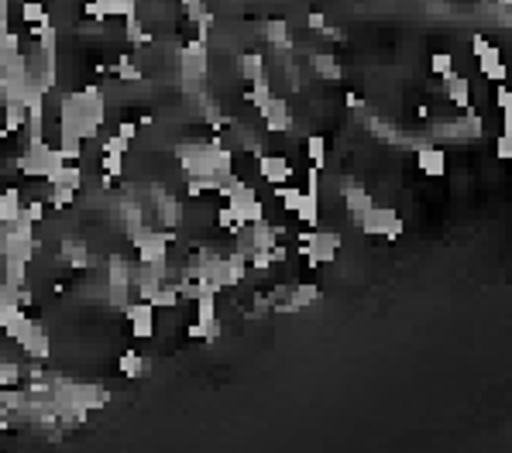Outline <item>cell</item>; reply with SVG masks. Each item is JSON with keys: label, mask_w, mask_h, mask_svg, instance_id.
I'll return each mask as SVG.
<instances>
[{"label": "cell", "mask_w": 512, "mask_h": 453, "mask_svg": "<svg viewBox=\"0 0 512 453\" xmlns=\"http://www.w3.org/2000/svg\"><path fill=\"white\" fill-rule=\"evenodd\" d=\"M355 227H361V234H368V237H385V240L402 237V220H399V213H395L392 206H372Z\"/></svg>", "instance_id": "6da1fadb"}, {"label": "cell", "mask_w": 512, "mask_h": 453, "mask_svg": "<svg viewBox=\"0 0 512 453\" xmlns=\"http://www.w3.org/2000/svg\"><path fill=\"white\" fill-rule=\"evenodd\" d=\"M131 240H135V247H138V265H162L165 255H169L172 234H169V230H148V227H141Z\"/></svg>", "instance_id": "7a4b0ae2"}, {"label": "cell", "mask_w": 512, "mask_h": 453, "mask_svg": "<svg viewBox=\"0 0 512 453\" xmlns=\"http://www.w3.org/2000/svg\"><path fill=\"white\" fill-rule=\"evenodd\" d=\"M337 251H340V234L337 230H313L310 244H299V255L306 257L310 268H320V265L334 261Z\"/></svg>", "instance_id": "3957f363"}, {"label": "cell", "mask_w": 512, "mask_h": 453, "mask_svg": "<svg viewBox=\"0 0 512 453\" xmlns=\"http://www.w3.org/2000/svg\"><path fill=\"white\" fill-rule=\"evenodd\" d=\"M207 65H210V55H207V41H189L182 52H179V73L186 82H199L207 76Z\"/></svg>", "instance_id": "277c9868"}, {"label": "cell", "mask_w": 512, "mask_h": 453, "mask_svg": "<svg viewBox=\"0 0 512 453\" xmlns=\"http://www.w3.org/2000/svg\"><path fill=\"white\" fill-rule=\"evenodd\" d=\"M124 313H127V319H131V334L138 336V340H148V336L155 334V306H152L148 299L127 302Z\"/></svg>", "instance_id": "5b68a950"}, {"label": "cell", "mask_w": 512, "mask_h": 453, "mask_svg": "<svg viewBox=\"0 0 512 453\" xmlns=\"http://www.w3.org/2000/svg\"><path fill=\"white\" fill-rule=\"evenodd\" d=\"M0 330L11 336V340H21V336L31 330L28 309H24V306H18V302H0Z\"/></svg>", "instance_id": "8992f818"}, {"label": "cell", "mask_w": 512, "mask_h": 453, "mask_svg": "<svg viewBox=\"0 0 512 453\" xmlns=\"http://www.w3.org/2000/svg\"><path fill=\"white\" fill-rule=\"evenodd\" d=\"M258 114H261L265 127H268L272 134H286V131L293 127V114H289V103H286L282 97H272L268 103H265V107H261V110H258Z\"/></svg>", "instance_id": "52a82bcc"}, {"label": "cell", "mask_w": 512, "mask_h": 453, "mask_svg": "<svg viewBox=\"0 0 512 453\" xmlns=\"http://www.w3.org/2000/svg\"><path fill=\"white\" fill-rule=\"evenodd\" d=\"M258 176L265 178L268 186H282V182L293 178V165H289V158L282 155H258Z\"/></svg>", "instance_id": "ba28073f"}, {"label": "cell", "mask_w": 512, "mask_h": 453, "mask_svg": "<svg viewBox=\"0 0 512 453\" xmlns=\"http://www.w3.org/2000/svg\"><path fill=\"white\" fill-rule=\"evenodd\" d=\"M416 165H419L423 176L440 178L447 172V155H444V148H437V144H423V148H416Z\"/></svg>", "instance_id": "9c48e42d"}, {"label": "cell", "mask_w": 512, "mask_h": 453, "mask_svg": "<svg viewBox=\"0 0 512 453\" xmlns=\"http://www.w3.org/2000/svg\"><path fill=\"white\" fill-rule=\"evenodd\" d=\"M372 206H375L372 193H368L365 186H344V210H348V217L355 220V223L365 217Z\"/></svg>", "instance_id": "30bf717a"}, {"label": "cell", "mask_w": 512, "mask_h": 453, "mask_svg": "<svg viewBox=\"0 0 512 453\" xmlns=\"http://www.w3.org/2000/svg\"><path fill=\"white\" fill-rule=\"evenodd\" d=\"M478 69H481V76L489 79V82H506V62H502V52L495 48V45H489L481 55H478Z\"/></svg>", "instance_id": "8fae6325"}, {"label": "cell", "mask_w": 512, "mask_h": 453, "mask_svg": "<svg viewBox=\"0 0 512 453\" xmlns=\"http://www.w3.org/2000/svg\"><path fill=\"white\" fill-rule=\"evenodd\" d=\"M21 347H24V354L31 357V361H45L48 357V351H52V343H48V334L41 330L38 323H31V330L18 340Z\"/></svg>", "instance_id": "7c38bea8"}, {"label": "cell", "mask_w": 512, "mask_h": 453, "mask_svg": "<svg viewBox=\"0 0 512 453\" xmlns=\"http://www.w3.org/2000/svg\"><path fill=\"white\" fill-rule=\"evenodd\" d=\"M444 93H447V100H451L454 107H461V110L471 107V82L464 76H457V73L444 76Z\"/></svg>", "instance_id": "4fadbf2b"}, {"label": "cell", "mask_w": 512, "mask_h": 453, "mask_svg": "<svg viewBox=\"0 0 512 453\" xmlns=\"http://www.w3.org/2000/svg\"><path fill=\"white\" fill-rule=\"evenodd\" d=\"M296 217L303 220V227H320V189H316V186H306Z\"/></svg>", "instance_id": "5bb4252c"}, {"label": "cell", "mask_w": 512, "mask_h": 453, "mask_svg": "<svg viewBox=\"0 0 512 453\" xmlns=\"http://www.w3.org/2000/svg\"><path fill=\"white\" fill-rule=\"evenodd\" d=\"M48 186H62V189H83V169L79 165H59L52 176H48Z\"/></svg>", "instance_id": "9a60e30c"}, {"label": "cell", "mask_w": 512, "mask_h": 453, "mask_svg": "<svg viewBox=\"0 0 512 453\" xmlns=\"http://www.w3.org/2000/svg\"><path fill=\"white\" fill-rule=\"evenodd\" d=\"M310 62H313L316 76L327 79V82H340V76H344V69H340V65H337V59H334V55H327V52H313V55H310Z\"/></svg>", "instance_id": "2e32d148"}, {"label": "cell", "mask_w": 512, "mask_h": 453, "mask_svg": "<svg viewBox=\"0 0 512 453\" xmlns=\"http://www.w3.org/2000/svg\"><path fill=\"white\" fill-rule=\"evenodd\" d=\"M62 257L69 261V268H86L90 265V251H86V240H62Z\"/></svg>", "instance_id": "e0dca14e"}, {"label": "cell", "mask_w": 512, "mask_h": 453, "mask_svg": "<svg viewBox=\"0 0 512 453\" xmlns=\"http://www.w3.org/2000/svg\"><path fill=\"white\" fill-rule=\"evenodd\" d=\"M241 76L248 79V82H265V59H261V52H244L241 55Z\"/></svg>", "instance_id": "ac0fdd59"}, {"label": "cell", "mask_w": 512, "mask_h": 453, "mask_svg": "<svg viewBox=\"0 0 512 453\" xmlns=\"http://www.w3.org/2000/svg\"><path fill=\"white\" fill-rule=\"evenodd\" d=\"M24 203H21V193L18 189H4L0 193V223H11V220L21 217Z\"/></svg>", "instance_id": "d6986e66"}, {"label": "cell", "mask_w": 512, "mask_h": 453, "mask_svg": "<svg viewBox=\"0 0 512 453\" xmlns=\"http://www.w3.org/2000/svg\"><path fill=\"white\" fill-rule=\"evenodd\" d=\"M28 124V110L21 103H4V134H14Z\"/></svg>", "instance_id": "ffe728a7"}, {"label": "cell", "mask_w": 512, "mask_h": 453, "mask_svg": "<svg viewBox=\"0 0 512 453\" xmlns=\"http://www.w3.org/2000/svg\"><path fill=\"white\" fill-rule=\"evenodd\" d=\"M145 368H148V364H145V357H141L138 351H124V354H120V375L124 378L135 381V378L145 375Z\"/></svg>", "instance_id": "44dd1931"}, {"label": "cell", "mask_w": 512, "mask_h": 453, "mask_svg": "<svg viewBox=\"0 0 512 453\" xmlns=\"http://www.w3.org/2000/svg\"><path fill=\"white\" fill-rule=\"evenodd\" d=\"M158 220H162V227H176L179 220H182V210H179V203L172 196H158Z\"/></svg>", "instance_id": "7402d4cb"}, {"label": "cell", "mask_w": 512, "mask_h": 453, "mask_svg": "<svg viewBox=\"0 0 512 453\" xmlns=\"http://www.w3.org/2000/svg\"><path fill=\"white\" fill-rule=\"evenodd\" d=\"M276 196H278V203H282V210H286V213H296V210H299V203H303V189H296V186H289V182H282V186H276Z\"/></svg>", "instance_id": "603a6c76"}, {"label": "cell", "mask_w": 512, "mask_h": 453, "mask_svg": "<svg viewBox=\"0 0 512 453\" xmlns=\"http://www.w3.org/2000/svg\"><path fill=\"white\" fill-rule=\"evenodd\" d=\"M265 38L278 45V48H293V38H289V24L286 21H268L265 24Z\"/></svg>", "instance_id": "cb8c5ba5"}, {"label": "cell", "mask_w": 512, "mask_h": 453, "mask_svg": "<svg viewBox=\"0 0 512 453\" xmlns=\"http://www.w3.org/2000/svg\"><path fill=\"white\" fill-rule=\"evenodd\" d=\"M21 18H24L28 28H35V24H41V21L48 18V11H45L41 0H24V4H21Z\"/></svg>", "instance_id": "d4e9b609"}, {"label": "cell", "mask_w": 512, "mask_h": 453, "mask_svg": "<svg viewBox=\"0 0 512 453\" xmlns=\"http://www.w3.org/2000/svg\"><path fill=\"white\" fill-rule=\"evenodd\" d=\"M272 97H276V93H272V86H268V79H265V82H251V90L244 93V100H248V103H251L255 110H261V107H265V103H268V100H272Z\"/></svg>", "instance_id": "484cf974"}, {"label": "cell", "mask_w": 512, "mask_h": 453, "mask_svg": "<svg viewBox=\"0 0 512 453\" xmlns=\"http://www.w3.org/2000/svg\"><path fill=\"white\" fill-rule=\"evenodd\" d=\"M306 155L313 161V169H323V165H327V141L320 138V134L306 138Z\"/></svg>", "instance_id": "4316f807"}, {"label": "cell", "mask_w": 512, "mask_h": 453, "mask_svg": "<svg viewBox=\"0 0 512 453\" xmlns=\"http://www.w3.org/2000/svg\"><path fill=\"white\" fill-rule=\"evenodd\" d=\"M197 323H207V326L217 323V302H214V292L197 299Z\"/></svg>", "instance_id": "83f0119b"}, {"label": "cell", "mask_w": 512, "mask_h": 453, "mask_svg": "<svg viewBox=\"0 0 512 453\" xmlns=\"http://www.w3.org/2000/svg\"><path fill=\"white\" fill-rule=\"evenodd\" d=\"M59 151L66 161L83 158V138H76V134H59Z\"/></svg>", "instance_id": "f1b7e54d"}, {"label": "cell", "mask_w": 512, "mask_h": 453, "mask_svg": "<svg viewBox=\"0 0 512 453\" xmlns=\"http://www.w3.org/2000/svg\"><path fill=\"white\" fill-rule=\"evenodd\" d=\"M100 169H103V176L120 178V172H124V155H120V151H103V158H100Z\"/></svg>", "instance_id": "f546056e"}, {"label": "cell", "mask_w": 512, "mask_h": 453, "mask_svg": "<svg viewBox=\"0 0 512 453\" xmlns=\"http://www.w3.org/2000/svg\"><path fill=\"white\" fill-rule=\"evenodd\" d=\"M124 21H127V31H124V38L127 41H141V45H148V41H152V35L145 31V24H141L138 14H127Z\"/></svg>", "instance_id": "4dcf8cb0"}, {"label": "cell", "mask_w": 512, "mask_h": 453, "mask_svg": "<svg viewBox=\"0 0 512 453\" xmlns=\"http://www.w3.org/2000/svg\"><path fill=\"white\" fill-rule=\"evenodd\" d=\"M114 69H117V79H120V82H138V79H141V69L135 65V62H131V55H120Z\"/></svg>", "instance_id": "1f68e13d"}, {"label": "cell", "mask_w": 512, "mask_h": 453, "mask_svg": "<svg viewBox=\"0 0 512 453\" xmlns=\"http://www.w3.org/2000/svg\"><path fill=\"white\" fill-rule=\"evenodd\" d=\"M73 199H76V189H62V186H52V193H48V206H56V210H66V206H73Z\"/></svg>", "instance_id": "d6a6232c"}, {"label": "cell", "mask_w": 512, "mask_h": 453, "mask_svg": "<svg viewBox=\"0 0 512 453\" xmlns=\"http://www.w3.org/2000/svg\"><path fill=\"white\" fill-rule=\"evenodd\" d=\"M217 227H220V230H231V234H237V230H241L244 223H241V220H237V213H234V210H231V206L224 203V206H220V210H217Z\"/></svg>", "instance_id": "836d02e7"}, {"label": "cell", "mask_w": 512, "mask_h": 453, "mask_svg": "<svg viewBox=\"0 0 512 453\" xmlns=\"http://www.w3.org/2000/svg\"><path fill=\"white\" fill-rule=\"evenodd\" d=\"M21 381V368L14 361H0V388H14Z\"/></svg>", "instance_id": "e575fe53"}, {"label": "cell", "mask_w": 512, "mask_h": 453, "mask_svg": "<svg viewBox=\"0 0 512 453\" xmlns=\"http://www.w3.org/2000/svg\"><path fill=\"white\" fill-rule=\"evenodd\" d=\"M430 69H434L437 76H451L454 73V55H447V52H437V55H430Z\"/></svg>", "instance_id": "d590c367"}, {"label": "cell", "mask_w": 512, "mask_h": 453, "mask_svg": "<svg viewBox=\"0 0 512 453\" xmlns=\"http://www.w3.org/2000/svg\"><path fill=\"white\" fill-rule=\"evenodd\" d=\"M495 158H498V161H509L512 158V134L509 131H502V134L495 138Z\"/></svg>", "instance_id": "8d00e7d4"}, {"label": "cell", "mask_w": 512, "mask_h": 453, "mask_svg": "<svg viewBox=\"0 0 512 453\" xmlns=\"http://www.w3.org/2000/svg\"><path fill=\"white\" fill-rule=\"evenodd\" d=\"M45 206H48V203H41V199H31V203H24V210H21V213L31 220V223H38V220L45 217Z\"/></svg>", "instance_id": "74e56055"}, {"label": "cell", "mask_w": 512, "mask_h": 453, "mask_svg": "<svg viewBox=\"0 0 512 453\" xmlns=\"http://www.w3.org/2000/svg\"><path fill=\"white\" fill-rule=\"evenodd\" d=\"M495 103H498V110H502V114L512 110V93H509V86H506V82H498V86H495Z\"/></svg>", "instance_id": "f35d334b"}, {"label": "cell", "mask_w": 512, "mask_h": 453, "mask_svg": "<svg viewBox=\"0 0 512 453\" xmlns=\"http://www.w3.org/2000/svg\"><path fill=\"white\" fill-rule=\"evenodd\" d=\"M127 148H131V141H124L120 134H114V138H107V141H103V151H120V155H124Z\"/></svg>", "instance_id": "ab89813d"}, {"label": "cell", "mask_w": 512, "mask_h": 453, "mask_svg": "<svg viewBox=\"0 0 512 453\" xmlns=\"http://www.w3.org/2000/svg\"><path fill=\"white\" fill-rule=\"evenodd\" d=\"M182 7H186V18L189 21H197L199 14L207 11V7H203V0H182Z\"/></svg>", "instance_id": "60d3db41"}, {"label": "cell", "mask_w": 512, "mask_h": 453, "mask_svg": "<svg viewBox=\"0 0 512 453\" xmlns=\"http://www.w3.org/2000/svg\"><path fill=\"white\" fill-rule=\"evenodd\" d=\"M117 134H120L124 141H135V134H138V124H135V120H120Z\"/></svg>", "instance_id": "b9f144b4"}, {"label": "cell", "mask_w": 512, "mask_h": 453, "mask_svg": "<svg viewBox=\"0 0 512 453\" xmlns=\"http://www.w3.org/2000/svg\"><path fill=\"white\" fill-rule=\"evenodd\" d=\"M306 24H310V28H313V31H320V35H323V31H327V18H323V14H320V11H313V14H310V18H306Z\"/></svg>", "instance_id": "7bdbcfd3"}, {"label": "cell", "mask_w": 512, "mask_h": 453, "mask_svg": "<svg viewBox=\"0 0 512 453\" xmlns=\"http://www.w3.org/2000/svg\"><path fill=\"white\" fill-rule=\"evenodd\" d=\"M485 48H489V38H485V35H474V38H471V52H474V59H478V55H481Z\"/></svg>", "instance_id": "ee69618b"}, {"label": "cell", "mask_w": 512, "mask_h": 453, "mask_svg": "<svg viewBox=\"0 0 512 453\" xmlns=\"http://www.w3.org/2000/svg\"><path fill=\"white\" fill-rule=\"evenodd\" d=\"M348 107H357V110H361V97H357V93H348Z\"/></svg>", "instance_id": "f6af8a7d"}]
</instances>
